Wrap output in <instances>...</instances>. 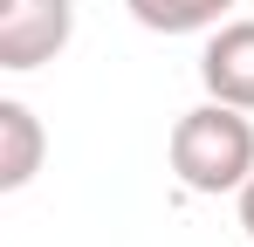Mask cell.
<instances>
[{"mask_svg": "<svg viewBox=\"0 0 254 247\" xmlns=\"http://www.w3.org/2000/svg\"><path fill=\"white\" fill-rule=\"evenodd\" d=\"M172 172H179L186 192H206V199L241 192L254 179V124H248V110H234L220 96H206L199 110H186L172 124Z\"/></svg>", "mask_w": 254, "mask_h": 247, "instance_id": "6da1fadb", "label": "cell"}, {"mask_svg": "<svg viewBox=\"0 0 254 247\" xmlns=\"http://www.w3.org/2000/svg\"><path fill=\"white\" fill-rule=\"evenodd\" d=\"M76 35V0H0V69L28 76Z\"/></svg>", "mask_w": 254, "mask_h": 247, "instance_id": "7a4b0ae2", "label": "cell"}, {"mask_svg": "<svg viewBox=\"0 0 254 247\" xmlns=\"http://www.w3.org/2000/svg\"><path fill=\"white\" fill-rule=\"evenodd\" d=\"M199 82H206V96H220V103L254 110V21H220L206 35Z\"/></svg>", "mask_w": 254, "mask_h": 247, "instance_id": "3957f363", "label": "cell"}, {"mask_svg": "<svg viewBox=\"0 0 254 247\" xmlns=\"http://www.w3.org/2000/svg\"><path fill=\"white\" fill-rule=\"evenodd\" d=\"M42 172V124L21 96H0V192H21Z\"/></svg>", "mask_w": 254, "mask_h": 247, "instance_id": "277c9868", "label": "cell"}, {"mask_svg": "<svg viewBox=\"0 0 254 247\" xmlns=\"http://www.w3.org/2000/svg\"><path fill=\"white\" fill-rule=\"evenodd\" d=\"M130 21L137 28H151V35H206L227 21V7L234 0H124Z\"/></svg>", "mask_w": 254, "mask_h": 247, "instance_id": "5b68a950", "label": "cell"}, {"mask_svg": "<svg viewBox=\"0 0 254 247\" xmlns=\"http://www.w3.org/2000/svg\"><path fill=\"white\" fill-rule=\"evenodd\" d=\"M241 227H248V241H254V179L241 185Z\"/></svg>", "mask_w": 254, "mask_h": 247, "instance_id": "8992f818", "label": "cell"}]
</instances>
